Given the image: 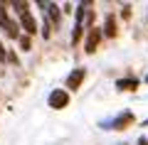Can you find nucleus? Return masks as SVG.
I'll return each mask as SVG.
<instances>
[{
	"label": "nucleus",
	"instance_id": "1",
	"mask_svg": "<svg viewBox=\"0 0 148 145\" xmlns=\"http://www.w3.org/2000/svg\"><path fill=\"white\" fill-rule=\"evenodd\" d=\"M0 30H5V35L12 37V39H20V25L10 17L5 5H0Z\"/></svg>",
	"mask_w": 148,
	"mask_h": 145
},
{
	"label": "nucleus",
	"instance_id": "2",
	"mask_svg": "<svg viewBox=\"0 0 148 145\" xmlns=\"http://www.w3.org/2000/svg\"><path fill=\"white\" fill-rule=\"evenodd\" d=\"M133 123H136V116H133L131 111H123V113L114 116V118L109 120V125H111L109 130H126V128H131Z\"/></svg>",
	"mask_w": 148,
	"mask_h": 145
},
{
	"label": "nucleus",
	"instance_id": "3",
	"mask_svg": "<svg viewBox=\"0 0 148 145\" xmlns=\"http://www.w3.org/2000/svg\"><path fill=\"white\" fill-rule=\"evenodd\" d=\"M47 103L52 106L54 111H62V108L69 106V93L64 91V88H54V91L47 96Z\"/></svg>",
	"mask_w": 148,
	"mask_h": 145
},
{
	"label": "nucleus",
	"instance_id": "4",
	"mask_svg": "<svg viewBox=\"0 0 148 145\" xmlns=\"http://www.w3.org/2000/svg\"><path fill=\"white\" fill-rule=\"evenodd\" d=\"M84 76H86V69H84V67H77V69H74V71L67 76L64 88H69V91H77V88L84 84Z\"/></svg>",
	"mask_w": 148,
	"mask_h": 145
},
{
	"label": "nucleus",
	"instance_id": "5",
	"mask_svg": "<svg viewBox=\"0 0 148 145\" xmlns=\"http://www.w3.org/2000/svg\"><path fill=\"white\" fill-rule=\"evenodd\" d=\"M20 27L25 30L27 37H35L37 30H40V25H37V20H35V15H32V12H25V15L20 17Z\"/></svg>",
	"mask_w": 148,
	"mask_h": 145
},
{
	"label": "nucleus",
	"instance_id": "6",
	"mask_svg": "<svg viewBox=\"0 0 148 145\" xmlns=\"http://www.w3.org/2000/svg\"><path fill=\"white\" fill-rule=\"evenodd\" d=\"M101 39V30L99 27H91V30H86V42H84V52L86 54H94L96 44H99Z\"/></svg>",
	"mask_w": 148,
	"mask_h": 145
},
{
	"label": "nucleus",
	"instance_id": "7",
	"mask_svg": "<svg viewBox=\"0 0 148 145\" xmlns=\"http://www.w3.org/2000/svg\"><path fill=\"white\" fill-rule=\"evenodd\" d=\"M116 32H119V30H116V17L109 12V15L104 17V27H101V35H104V37H116Z\"/></svg>",
	"mask_w": 148,
	"mask_h": 145
},
{
	"label": "nucleus",
	"instance_id": "8",
	"mask_svg": "<svg viewBox=\"0 0 148 145\" xmlns=\"http://www.w3.org/2000/svg\"><path fill=\"white\" fill-rule=\"evenodd\" d=\"M116 88H119V91H136V88H138V79H133V76L116 79Z\"/></svg>",
	"mask_w": 148,
	"mask_h": 145
},
{
	"label": "nucleus",
	"instance_id": "9",
	"mask_svg": "<svg viewBox=\"0 0 148 145\" xmlns=\"http://www.w3.org/2000/svg\"><path fill=\"white\" fill-rule=\"evenodd\" d=\"M47 20H49V25H54V27L59 25V7L54 5V3L47 5Z\"/></svg>",
	"mask_w": 148,
	"mask_h": 145
},
{
	"label": "nucleus",
	"instance_id": "10",
	"mask_svg": "<svg viewBox=\"0 0 148 145\" xmlns=\"http://www.w3.org/2000/svg\"><path fill=\"white\" fill-rule=\"evenodd\" d=\"M10 7H12V10H15L20 17L25 15V12H30V3H22V0H17V3H10Z\"/></svg>",
	"mask_w": 148,
	"mask_h": 145
},
{
	"label": "nucleus",
	"instance_id": "11",
	"mask_svg": "<svg viewBox=\"0 0 148 145\" xmlns=\"http://www.w3.org/2000/svg\"><path fill=\"white\" fill-rule=\"evenodd\" d=\"M82 35H84V25H74V30H72V44H79L82 42Z\"/></svg>",
	"mask_w": 148,
	"mask_h": 145
},
{
	"label": "nucleus",
	"instance_id": "12",
	"mask_svg": "<svg viewBox=\"0 0 148 145\" xmlns=\"http://www.w3.org/2000/svg\"><path fill=\"white\" fill-rule=\"evenodd\" d=\"M40 35H42L45 39H49V37H52V25H49V20L42 22V27H40Z\"/></svg>",
	"mask_w": 148,
	"mask_h": 145
},
{
	"label": "nucleus",
	"instance_id": "13",
	"mask_svg": "<svg viewBox=\"0 0 148 145\" xmlns=\"http://www.w3.org/2000/svg\"><path fill=\"white\" fill-rule=\"evenodd\" d=\"M17 42H20V47L25 49V52H30V49H32V39L27 35H20V39H17Z\"/></svg>",
	"mask_w": 148,
	"mask_h": 145
},
{
	"label": "nucleus",
	"instance_id": "14",
	"mask_svg": "<svg viewBox=\"0 0 148 145\" xmlns=\"http://www.w3.org/2000/svg\"><path fill=\"white\" fill-rule=\"evenodd\" d=\"M5 59H8V49H5V44L0 42V62H5Z\"/></svg>",
	"mask_w": 148,
	"mask_h": 145
},
{
	"label": "nucleus",
	"instance_id": "15",
	"mask_svg": "<svg viewBox=\"0 0 148 145\" xmlns=\"http://www.w3.org/2000/svg\"><path fill=\"white\" fill-rule=\"evenodd\" d=\"M8 62H12V64H17V57H15V52H8Z\"/></svg>",
	"mask_w": 148,
	"mask_h": 145
},
{
	"label": "nucleus",
	"instance_id": "16",
	"mask_svg": "<svg viewBox=\"0 0 148 145\" xmlns=\"http://www.w3.org/2000/svg\"><path fill=\"white\" fill-rule=\"evenodd\" d=\"M136 145H148V138H146V135H141V138L136 140Z\"/></svg>",
	"mask_w": 148,
	"mask_h": 145
},
{
	"label": "nucleus",
	"instance_id": "17",
	"mask_svg": "<svg viewBox=\"0 0 148 145\" xmlns=\"http://www.w3.org/2000/svg\"><path fill=\"white\" fill-rule=\"evenodd\" d=\"M146 84H148V76H146Z\"/></svg>",
	"mask_w": 148,
	"mask_h": 145
},
{
	"label": "nucleus",
	"instance_id": "18",
	"mask_svg": "<svg viewBox=\"0 0 148 145\" xmlns=\"http://www.w3.org/2000/svg\"><path fill=\"white\" fill-rule=\"evenodd\" d=\"M0 74H3V69H0Z\"/></svg>",
	"mask_w": 148,
	"mask_h": 145
}]
</instances>
